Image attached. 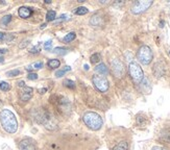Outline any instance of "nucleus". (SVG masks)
I'll return each instance as SVG.
<instances>
[{"label": "nucleus", "instance_id": "nucleus-9", "mask_svg": "<svg viewBox=\"0 0 170 150\" xmlns=\"http://www.w3.org/2000/svg\"><path fill=\"white\" fill-rule=\"evenodd\" d=\"M164 73H165V67L162 62H157L156 65L153 66V74L156 75L157 77H161L163 76Z\"/></svg>", "mask_w": 170, "mask_h": 150}, {"label": "nucleus", "instance_id": "nucleus-13", "mask_svg": "<svg viewBox=\"0 0 170 150\" xmlns=\"http://www.w3.org/2000/svg\"><path fill=\"white\" fill-rule=\"evenodd\" d=\"M113 150H128V143L126 141H121L114 147Z\"/></svg>", "mask_w": 170, "mask_h": 150}, {"label": "nucleus", "instance_id": "nucleus-37", "mask_svg": "<svg viewBox=\"0 0 170 150\" xmlns=\"http://www.w3.org/2000/svg\"><path fill=\"white\" fill-rule=\"evenodd\" d=\"M45 3H51L50 0H45Z\"/></svg>", "mask_w": 170, "mask_h": 150}, {"label": "nucleus", "instance_id": "nucleus-19", "mask_svg": "<svg viewBox=\"0 0 170 150\" xmlns=\"http://www.w3.org/2000/svg\"><path fill=\"white\" fill-rule=\"evenodd\" d=\"M75 37H76V33L75 32H69L68 34H66L65 36V38H64V41L66 43H68V42H71V41H73L74 39H75Z\"/></svg>", "mask_w": 170, "mask_h": 150}, {"label": "nucleus", "instance_id": "nucleus-4", "mask_svg": "<svg viewBox=\"0 0 170 150\" xmlns=\"http://www.w3.org/2000/svg\"><path fill=\"white\" fill-rule=\"evenodd\" d=\"M128 70H129V74L132 78V80L136 81V82L140 83L144 78V73L142 68L140 67V65L138 64L137 62H131L128 65Z\"/></svg>", "mask_w": 170, "mask_h": 150}, {"label": "nucleus", "instance_id": "nucleus-17", "mask_svg": "<svg viewBox=\"0 0 170 150\" xmlns=\"http://www.w3.org/2000/svg\"><path fill=\"white\" fill-rule=\"evenodd\" d=\"M71 70V68L69 67V66H66L63 70H58V71H57L55 72V76L57 77H62V76H64V74L66 73V72H69Z\"/></svg>", "mask_w": 170, "mask_h": 150}, {"label": "nucleus", "instance_id": "nucleus-1", "mask_svg": "<svg viewBox=\"0 0 170 150\" xmlns=\"http://www.w3.org/2000/svg\"><path fill=\"white\" fill-rule=\"evenodd\" d=\"M0 123L3 129L8 133H15L18 129V121L16 116L10 109H2L0 112Z\"/></svg>", "mask_w": 170, "mask_h": 150}, {"label": "nucleus", "instance_id": "nucleus-20", "mask_svg": "<svg viewBox=\"0 0 170 150\" xmlns=\"http://www.w3.org/2000/svg\"><path fill=\"white\" fill-rule=\"evenodd\" d=\"M91 62H93V64H96V62H100V59H101V56L99 53H94V54H92L91 55Z\"/></svg>", "mask_w": 170, "mask_h": 150}, {"label": "nucleus", "instance_id": "nucleus-32", "mask_svg": "<svg viewBox=\"0 0 170 150\" xmlns=\"http://www.w3.org/2000/svg\"><path fill=\"white\" fill-rule=\"evenodd\" d=\"M18 86L20 88H24L25 87V83H24V81H19V82H18Z\"/></svg>", "mask_w": 170, "mask_h": 150}, {"label": "nucleus", "instance_id": "nucleus-10", "mask_svg": "<svg viewBox=\"0 0 170 150\" xmlns=\"http://www.w3.org/2000/svg\"><path fill=\"white\" fill-rule=\"evenodd\" d=\"M32 89L29 87H24L23 89V92L21 94V99L23 101H28V100L32 98Z\"/></svg>", "mask_w": 170, "mask_h": 150}, {"label": "nucleus", "instance_id": "nucleus-3", "mask_svg": "<svg viewBox=\"0 0 170 150\" xmlns=\"http://www.w3.org/2000/svg\"><path fill=\"white\" fill-rule=\"evenodd\" d=\"M137 58L141 64H143V65L150 64V62L152 61V58H153V54H152V51H151L150 47L147 45L141 46L137 52Z\"/></svg>", "mask_w": 170, "mask_h": 150}, {"label": "nucleus", "instance_id": "nucleus-22", "mask_svg": "<svg viewBox=\"0 0 170 150\" xmlns=\"http://www.w3.org/2000/svg\"><path fill=\"white\" fill-rule=\"evenodd\" d=\"M46 19H47V21H53L55 19V12L48 11L47 14H46Z\"/></svg>", "mask_w": 170, "mask_h": 150}, {"label": "nucleus", "instance_id": "nucleus-21", "mask_svg": "<svg viewBox=\"0 0 170 150\" xmlns=\"http://www.w3.org/2000/svg\"><path fill=\"white\" fill-rule=\"evenodd\" d=\"M10 89H11V86L7 82V81H1V82H0V90L1 91L7 92V91H8Z\"/></svg>", "mask_w": 170, "mask_h": 150}, {"label": "nucleus", "instance_id": "nucleus-35", "mask_svg": "<svg viewBox=\"0 0 170 150\" xmlns=\"http://www.w3.org/2000/svg\"><path fill=\"white\" fill-rule=\"evenodd\" d=\"M163 25H164V21H161V23H160V27H163Z\"/></svg>", "mask_w": 170, "mask_h": 150}, {"label": "nucleus", "instance_id": "nucleus-30", "mask_svg": "<svg viewBox=\"0 0 170 150\" xmlns=\"http://www.w3.org/2000/svg\"><path fill=\"white\" fill-rule=\"evenodd\" d=\"M29 42H30V40H24L23 42L19 45V48H24V47H26L29 44Z\"/></svg>", "mask_w": 170, "mask_h": 150}, {"label": "nucleus", "instance_id": "nucleus-11", "mask_svg": "<svg viewBox=\"0 0 170 150\" xmlns=\"http://www.w3.org/2000/svg\"><path fill=\"white\" fill-rule=\"evenodd\" d=\"M18 14H19L21 18L27 19L28 17H30V15L32 14V9L26 8V6H21V8H19V11H18Z\"/></svg>", "mask_w": 170, "mask_h": 150}, {"label": "nucleus", "instance_id": "nucleus-23", "mask_svg": "<svg viewBox=\"0 0 170 150\" xmlns=\"http://www.w3.org/2000/svg\"><path fill=\"white\" fill-rule=\"evenodd\" d=\"M64 86L69 88V89H74V88H75V83H74V81L70 80V79H65L64 80Z\"/></svg>", "mask_w": 170, "mask_h": 150}, {"label": "nucleus", "instance_id": "nucleus-2", "mask_svg": "<svg viewBox=\"0 0 170 150\" xmlns=\"http://www.w3.org/2000/svg\"><path fill=\"white\" fill-rule=\"evenodd\" d=\"M82 120L85 122V124L92 130L100 129L103 124L102 118H101L97 112H87L83 115Z\"/></svg>", "mask_w": 170, "mask_h": 150}, {"label": "nucleus", "instance_id": "nucleus-16", "mask_svg": "<svg viewBox=\"0 0 170 150\" xmlns=\"http://www.w3.org/2000/svg\"><path fill=\"white\" fill-rule=\"evenodd\" d=\"M88 12H89V9L87 8H85V6H79V8H75V11H74V14L78 15V16H82V15H86Z\"/></svg>", "mask_w": 170, "mask_h": 150}, {"label": "nucleus", "instance_id": "nucleus-31", "mask_svg": "<svg viewBox=\"0 0 170 150\" xmlns=\"http://www.w3.org/2000/svg\"><path fill=\"white\" fill-rule=\"evenodd\" d=\"M151 150H167V149H165L164 147H161V146H153L152 148H151Z\"/></svg>", "mask_w": 170, "mask_h": 150}, {"label": "nucleus", "instance_id": "nucleus-12", "mask_svg": "<svg viewBox=\"0 0 170 150\" xmlns=\"http://www.w3.org/2000/svg\"><path fill=\"white\" fill-rule=\"evenodd\" d=\"M95 72L98 74H101V75H108V73H109V69H108L106 64H102V62H101V64L96 66Z\"/></svg>", "mask_w": 170, "mask_h": 150}, {"label": "nucleus", "instance_id": "nucleus-28", "mask_svg": "<svg viewBox=\"0 0 170 150\" xmlns=\"http://www.w3.org/2000/svg\"><path fill=\"white\" fill-rule=\"evenodd\" d=\"M27 78L30 80H36L37 78H38V74L37 73H32V72H30V73L27 75Z\"/></svg>", "mask_w": 170, "mask_h": 150}, {"label": "nucleus", "instance_id": "nucleus-15", "mask_svg": "<svg viewBox=\"0 0 170 150\" xmlns=\"http://www.w3.org/2000/svg\"><path fill=\"white\" fill-rule=\"evenodd\" d=\"M48 67L49 68H51V69H55V68H58L60 67V65H61V62L58 61V59H50V61L48 62Z\"/></svg>", "mask_w": 170, "mask_h": 150}, {"label": "nucleus", "instance_id": "nucleus-26", "mask_svg": "<svg viewBox=\"0 0 170 150\" xmlns=\"http://www.w3.org/2000/svg\"><path fill=\"white\" fill-rule=\"evenodd\" d=\"M51 47H52V41L51 40H49V41H47V42L44 43V49L47 50V51L51 50Z\"/></svg>", "mask_w": 170, "mask_h": 150}, {"label": "nucleus", "instance_id": "nucleus-24", "mask_svg": "<svg viewBox=\"0 0 170 150\" xmlns=\"http://www.w3.org/2000/svg\"><path fill=\"white\" fill-rule=\"evenodd\" d=\"M21 73L20 70H18V69H15V70H11V71H8L7 72V76L8 77H13V76H18Z\"/></svg>", "mask_w": 170, "mask_h": 150}, {"label": "nucleus", "instance_id": "nucleus-29", "mask_svg": "<svg viewBox=\"0 0 170 150\" xmlns=\"http://www.w3.org/2000/svg\"><path fill=\"white\" fill-rule=\"evenodd\" d=\"M40 50H41V48H40V44L39 45H37V46H35V47H32V49H30V53H38V52H40Z\"/></svg>", "mask_w": 170, "mask_h": 150}, {"label": "nucleus", "instance_id": "nucleus-5", "mask_svg": "<svg viewBox=\"0 0 170 150\" xmlns=\"http://www.w3.org/2000/svg\"><path fill=\"white\" fill-rule=\"evenodd\" d=\"M152 5L151 0H143V1H136L132 6V12L135 15L142 14V12H146L150 6Z\"/></svg>", "mask_w": 170, "mask_h": 150}, {"label": "nucleus", "instance_id": "nucleus-25", "mask_svg": "<svg viewBox=\"0 0 170 150\" xmlns=\"http://www.w3.org/2000/svg\"><path fill=\"white\" fill-rule=\"evenodd\" d=\"M11 20H12V16H11V15H7V16H4V17L2 18L1 23H2V24H4V25H7V24L10 23Z\"/></svg>", "mask_w": 170, "mask_h": 150}, {"label": "nucleus", "instance_id": "nucleus-14", "mask_svg": "<svg viewBox=\"0 0 170 150\" xmlns=\"http://www.w3.org/2000/svg\"><path fill=\"white\" fill-rule=\"evenodd\" d=\"M43 66H44V64H43L42 62H33V64L29 65L28 67L26 68V70L28 71H32V70H39V69H42Z\"/></svg>", "mask_w": 170, "mask_h": 150}, {"label": "nucleus", "instance_id": "nucleus-36", "mask_svg": "<svg viewBox=\"0 0 170 150\" xmlns=\"http://www.w3.org/2000/svg\"><path fill=\"white\" fill-rule=\"evenodd\" d=\"M45 91H46V89H42L41 91H40V92H41V94H44Z\"/></svg>", "mask_w": 170, "mask_h": 150}, {"label": "nucleus", "instance_id": "nucleus-8", "mask_svg": "<svg viewBox=\"0 0 170 150\" xmlns=\"http://www.w3.org/2000/svg\"><path fill=\"white\" fill-rule=\"evenodd\" d=\"M19 150H36V144L32 139H24L19 143Z\"/></svg>", "mask_w": 170, "mask_h": 150}, {"label": "nucleus", "instance_id": "nucleus-34", "mask_svg": "<svg viewBox=\"0 0 170 150\" xmlns=\"http://www.w3.org/2000/svg\"><path fill=\"white\" fill-rule=\"evenodd\" d=\"M83 67H85V70H88V69H89V66H88L87 64H86L85 66H83Z\"/></svg>", "mask_w": 170, "mask_h": 150}, {"label": "nucleus", "instance_id": "nucleus-7", "mask_svg": "<svg viewBox=\"0 0 170 150\" xmlns=\"http://www.w3.org/2000/svg\"><path fill=\"white\" fill-rule=\"evenodd\" d=\"M111 68H112V72L113 74L115 75L116 77H122L124 75V72H125V68H124V65L123 62L120 61L118 58H115L111 62Z\"/></svg>", "mask_w": 170, "mask_h": 150}, {"label": "nucleus", "instance_id": "nucleus-18", "mask_svg": "<svg viewBox=\"0 0 170 150\" xmlns=\"http://www.w3.org/2000/svg\"><path fill=\"white\" fill-rule=\"evenodd\" d=\"M53 52L55 54H60V55H64L68 52L67 48H63V47H57V48L53 49Z\"/></svg>", "mask_w": 170, "mask_h": 150}, {"label": "nucleus", "instance_id": "nucleus-33", "mask_svg": "<svg viewBox=\"0 0 170 150\" xmlns=\"http://www.w3.org/2000/svg\"><path fill=\"white\" fill-rule=\"evenodd\" d=\"M4 36H5V34L3 32H0V41H2L4 39Z\"/></svg>", "mask_w": 170, "mask_h": 150}, {"label": "nucleus", "instance_id": "nucleus-27", "mask_svg": "<svg viewBox=\"0 0 170 150\" xmlns=\"http://www.w3.org/2000/svg\"><path fill=\"white\" fill-rule=\"evenodd\" d=\"M91 20H92V21H95V20H96V22H95V23L93 24L94 26H97V25H99V24H100V22H101V19H100L99 17H98L97 15H94L93 17H92Z\"/></svg>", "mask_w": 170, "mask_h": 150}, {"label": "nucleus", "instance_id": "nucleus-6", "mask_svg": "<svg viewBox=\"0 0 170 150\" xmlns=\"http://www.w3.org/2000/svg\"><path fill=\"white\" fill-rule=\"evenodd\" d=\"M92 82H93L94 87L96 88L98 91L100 92H107L109 90V81L106 77L103 76H100V75H94L92 77Z\"/></svg>", "mask_w": 170, "mask_h": 150}]
</instances>
